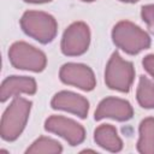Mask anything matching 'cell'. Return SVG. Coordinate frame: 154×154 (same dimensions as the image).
<instances>
[{
    "instance_id": "ba28073f",
    "label": "cell",
    "mask_w": 154,
    "mask_h": 154,
    "mask_svg": "<svg viewBox=\"0 0 154 154\" xmlns=\"http://www.w3.org/2000/svg\"><path fill=\"white\" fill-rule=\"evenodd\" d=\"M59 78L64 84L73 85L84 91H91L96 85L93 70L78 63H66L60 67Z\"/></svg>"
},
{
    "instance_id": "7a4b0ae2",
    "label": "cell",
    "mask_w": 154,
    "mask_h": 154,
    "mask_svg": "<svg viewBox=\"0 0 154 154\" xmlns=\"http://www.w3.org/2000/svg\"><path fill=\"white\" fill-rule=\"evenodd\" d=\"M112 41L118 48L130 55L148 49L152 43L150 36L138 25L129 20H120L113 26Z\"/></svg>"
},
{
    "instance_id": "6da1fadb",
    "label": "cell",
    "mask_w": 154,
    "mask_h": 154,
    "mask_svg": "<svg viewBox=\"0 0 154 154\" xmlns=\"http://www.w3.org/2000/svg\"><path fill=\"white\" fill-rule=\"evenodd\" d=\"M31 106V101L20 96H14L1 117L0 136L4 141L13 142L20 136L29 119Z\"/></svg>"
},
{
    "instance_id": "5b68a950",
    "label": "cell",
    "mask_w": 154,
    "mask_h": 154,
    "mask_svg": "<svg viewBox=\"0 0 154 154\" xmlns=\"http://www.w3.org/2000/svg\"><path fill=\"white\" fill-rule=\"evenodd\" d=\"M8 59L14 69L32 72H41L47 65L46 54L24 41H17L11 45L8 49Z\"/></svg>"
},
{
    "instance_id": "4fadbf2b",
    "label": "cell",
    "mask_w": 154,
    "mask_h": 154,
    "mask_svg": "<svg viewBox=\"0 0 154 154\" xmlns=\"http://www.w3.org/2000/svg\"><path fill=\"white\" fill-rule=\"evenodd\" d=\"M137 150L141 154H154V117H148L138 126Z\"/></svg>"
},
{
    "instance_id": "e0dca14e",
    "label": "cell",
    "mask_w": 154,
    "mask_h": 154,
    "mask_svg": "<svg viewBox=\"0 0 154 154\" xmlns=\"http://www.w3.org/2000/svg\"><path fill=\"white\" fill-rule=\"evenodd\" d=\"M142 65H143L144 70L154 78V54L146 55L142 60Z\"/></svg>"
},
{
    "instance_id": "ac0fdd59",
    "label": "cell",
    "mask_w": 154,
    "mask_h": 154,
    "mask_svg": "<svg viewBox=\"0 0 154 154\" xmlns=\"http://www.w3.org/2000/svg\"><path fill=\"white\" fill-rule=\"evenodd\" d=\"M25 2H29V4H45V2H49L52 0H24Z\"/></svg>"
},
{
    "instance_id": "5bb4252c",
    "label": "cell",
    "mask_w": 154,
    "mask_h": 154,
    "mask_svg": "<svg viewBox=\"0 0 154 154\" xmlns=\"http://www.w3.org/2000/svg\"><path fill=\"white\" fill-rule=\"evenodd\" d=\"M136 99L141 107L147 109L154 108V83L146 76H140Z\"/></svg>"
},
{
    "instance_id": "30bf717a",
    "label": "cell",
    "mask_w": 154,
    "mask_h": 154,
    "mask_svg": "<svg viewBox=\"0 0 154 154\" xmlns=\"http://www.w3.org/2000/svg\"><path fill=\"white\" fill-rule=\"evenodd\" d=\"M51 106L53 109L72 113L81 119L87 118L89 112V101L84 96L69 90L57 93L51 100Z\"/></svg>"
},
{
    "instance_id": "8992f818",
    "label": "cell",
    "mask_w": 154,
    "mask_h": 154,
    "mask_svg": "<svg viewBox=\"0 0 154 154\" xmlns=\"http://www.w3.org/2000/svg\"><path fill=\"white\" fill-rule=\"evenodd\" d=\"M90 45V29L84 22L70 24L61 37L60 49L66 57H78L84 54Z\"/></svg>"
},
{
    "instance_id": "2e32d148",
    "label": "cell",
    "mask_w": 154,
    "mask_h": 154,
    "mask_svg": "<svg viewBox=\"0 0 154 154\" xmlns=\"http://www.w3.org/2000/svg\"><path fill=\"white\" fill-rule=\"evenodd\" d=\"M141 17L147 24V28L150 34L154 35V5H144L141 8Z\"/></svg>"
},
{
    "instance_id": "9a60e30c",
    "label": "cell",
    "mask_w": 154,
    "mask_h": 154,
    "mask_svg": "<svg viewBox=\"0 0 154 154\" xmlns=\"http://www.w3.org/2000/svg\"><path fill=\"white\" fill-rule=\"evenodd\" d=\"M63 152V147L61 144L51 138V137H46V136H41L38 137L28 149H26V154H40V153H45V154H60Z\"/></svg>"
},
{
    "instance_id": "d6986e66",
    "label": "cell",
    "mask_w": 154,
    "mask_h": 154,
    "mask_svg": "<svg viewBox=\"0 0 154 154\" xmlns=\"http://www.w3.org/2000/svg\"><path fill=\"white\" fill-rule=\"evenodd\" d=\"M119 1L126 2V4H135V2H137V1H140V0H119Z\"/></svg>"
},
{
    "instance_id": "277c9868",
    "label": "cell",
    "mask_w": 154,
    "mask_h": 154,
    "mask_svg": "<svg viewBox=\"0 0 154 154\" xmlns=\"http://www.w3.org/2000/svg\"><path fill=\"white\" fill-rule=\"evenodd\" d=\"M135 79V69L131 61L124 60L116 51L112 53L105 70L106 85L120 93H128Z\"/></svg>"
},
{
    "instance_id": "9c48e42d",
    "label": "cell",
    "mask_w": 154,
    "mask_h": 154,
    "mask_svg": "<svg viewBox=\"0 0 154 154\" xmlns=\"http://www.w3.org/2000/svg\"><path fill=\"white\" fill-rule=\"evenodd\" d=\"M134 116V108L131 103L124 99L108 96L100 101L95 113V120H102L105 118H111L117 122H126Z\"/></svg>"
},
{
    "instance_id": "8fae6325",
    "label": "cell",
    "mask_w": 154,
    "mask_h": 154,
    "mask_svg": "<svg viewBox=\"0 0 154 154\" xmlns=\"http://www.w3.org/2000/svg\"><path fill=\"white\" fill-rule=\"evenodd\" d=\"M37 90L36 81L28 76H8L5 78L0 87V101L6 102L10 97L18 96L19 94L34 95Z\"/></svg>"
},
{
    "instance_id": "7c38bea8",
    "label": "cell",
    "mask_w": 154,
    "mask_h": 154,
    "mask_svg": "<svg viewBox=\"0 0 154 154\" xmlns=\"http://www.w3.org/2000/svg\"><path fill=\"white\" fill-rule=\"evenodd\" d=\"M95 143L112 153L120 152L123 149V141L119 137L117 129L111 124H101L94 131Z\"/></svg>"
},
{
    "instance_id": "3957f363",
    "label": "cell",
    "mask_w": 154,
    "mask_h": 154,
    "mask_svg": "<svg viewBox=\"0 0 154 154\" xmlns=\"http://www.w3.org/2000/svg\"><path fill=\"white\" fill-rule=\"evenodd\" d=\"M22 30L40 43L47 45L54 40L58 32L55 18L42 11H26L20 18Z\"/></svg>"
},
{
    "instance_id": "52a82bcc",
    "label": "cell",
    "mask_w": 154,
    "mask_h": 154,
    "mask_svg": "<svg viewBox=\"0 0 154 154\" xmlns=\"http://www.w3.org/2000/svg\"><path fill=\"white\" fill-rule=\"evenodd\" d=\"M45 130L63 137L70 146H78L85 140L84 128L73 119L63 116H51L45 122Z\"/></svg>"
},
{
    "instance_id": "ffe728a7",
    "label": "cell",
    "mask_w": 154,
    "mask_h": 154,
    "mask_svg": "<svg viewBox=\"0 0 154 154\" xmlns=\"http://www.w3.org/2000/svg\"><path fill=\"white\" fill-rule=\"evenodd\" d=\"M81 1H84V2H93V1H95V0H81Z\"/></svg>"
}]
</instances>
